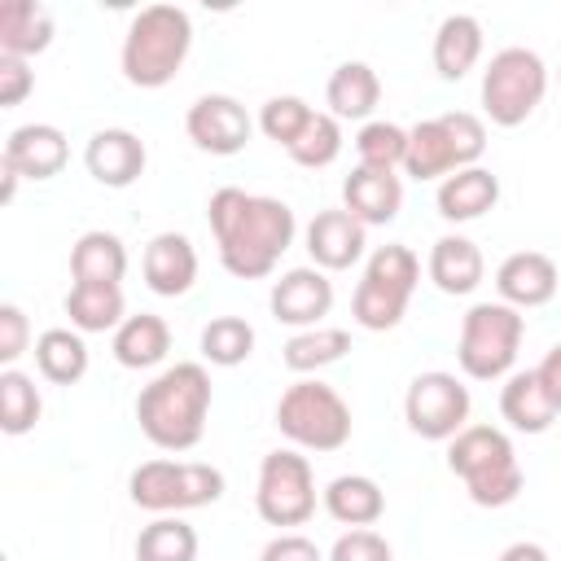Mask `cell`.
<instances>
[{
  "label": "cell",
  "instance_id": "obj_34",
  "mask_svg": "<svg viewBox=\"0 0 561 561\" xmlns=\"http://www.w3.org/2000/svg\"><path fill=\"white\" fill-rule=\"evenodd\" d=\"M39 416H44V399H39L35 377L22 368H4L0 373V430L18 438V434H31Z\"/></svg>",
  "mask_w": 561,
  "mask_h": 561
},
{
  "label": "cell",
  "instance_id": "obj_36",
  "mask_svg": "<svg viewBox=\"0 0 561 561\" xmlns=\"http://www.w3.org/2000/svg\"><path fill=\"white\" fill-rule=\"evenodd\" d=\"M355 153H359V167H373V171L403 167V158H408V127L386 123V118H368L359 127V136H355Z\"/></svg>",
  "mask_w": 561,
  "mask_h": 561
},
{
  "label": "cell",
  "instance_id": "obj_3",
  "mask_svg": "<svg viewBox=\"0 0 561 561\" xmlns=\"http://www.w3.org/2000/svg\"><path fill=\"white\" fill-rule=\"evenodd\" d=\"M193 48V18L180 4H145L123 35L118 66L131 88H167Z\"/></svg>",
  "mask_w": 561,
  "mask_h": 561
},
{
  "label": "cell",
  "instance_id": "obj_46",
  "mask_svg": "<svg viewBox=\"0 0 561 561\" xmlns=\"http://www.w3.org/2000/svg\"><path fill=\"white\" fill-rule=\"evenodd\" d=\"M557 83H561V70H557Z\"/></svg>",
  "mask_w": 561,
  "mask_h": 561
},
{
  "label": "cell",
  "instance_id": "obj_14",
  "mask_svg": "<svg viewBox=\"0 0 561 561\" xmlns=\"http://www.w3.org/2000/svg\"><path fill=\"white\" fill-rule=\"evenodd\" d=\"M267 307L289 329H320V320L333 311V280L320 267H289L280 280H272Z\"/></svg>",
  "mask_w": 561,
  "mask_h": 561
},
{
  "label": "cell",
  "instance_id": "obj_26",
  "mask_svg": "<svg viewBox=\"0 0 561 561\" xmlns=\"http://www.w3.org/2000/svg\"><path fill=\"white\" fill-rule=\"evenodd\" d=\"M70 276L75 285H118L127 276V245L105 228L83 232L70 245Z\"/></svg>",
  "mask_w": 561,
  "mask_h": 561
},
{
  "label": "cell",
  "instance_id": "obj_2",
  "mask_svg": "<svg viewBox=\"0 0 561 561\" xmlns=\"http://www.w3.org/2000/svg\"><path fill=\"white\" fill-rule=\"evenodd\" d=\"M210 416V373L206 364H171L136 394L140 434L162 451H188L202 443Z\"/></svg>",
  "mask_w": 561,
  "mask_h": 561
},
{
  "label": "cell",
  "instance_id": "obj_28",
  "mask_svg": "<svg viewBox=\"0 0 561 561\" xmlns=\"http://www.w3.org/2000/svg\"><path fill=\"white\" fill-rule=\"evenodd\" d=\"M114 359L123 364V368H158L162 359H167V351H171V329H167V320L162 316H153V311H140V316H127L118 329H114Z\"/></svg>",
  "mask_w": 561,
  "mask_h": 561
},
{
  "label": "cell",
  "instance_id": "obj_1",
  "mask_svg": "<svg viewBox=\"0 0 561 561\" xmlns=\"http://www.w3.org/2000/svg\"><path fill=\"white\" fill-rule=\"evenodd\" d=\"M206 224L215 232L224 272H232L241 280L272 276L280 254L298 237V219H294L289 202L267 197V193H245L237 184H224L210 193Z\"/></svg>",
  "mask_w": 561,
  "mask_h": 561
},
{
  "label": "cell",
  "instance_id": "obj_35",
  "mask_svg": "<svg viewBox=\"0 0 561 561\" xmlns=\"http://www.w3.org/2000/svg\"><path fill=\"white\" fill-rule=\"evenodd\" d=\"M254 355V324L241 316H215L202 329V359L215 368H237Z\"/></svg>",
  "mask_w": 561,
  "mask_h": 561
},
{
  "label": "cell",
  "instance_id": "obj_41",
  "mask_svg": "<svg viewBox=\"0 0 561 561\" xmlns=\"http://www.w3.org/2000/svg\"><path fill=\"white\" fill-rule=\"evenodd\" d=\"M31 92H35V70H31V61L0 53V110L22 105Z\"/></svg>",
  "mask_w": 561,
  "mask_h": 561
},
{
  "label": "cell",
  "instance_id": "obj_45",
  "mask_svg": "<svg viewBox=\"0 0 561 561\" xmlns=\"http://www.w3.org/2000/svg\"><path fill=\"white\" fill-rule=\"evenodd\" d=\"M0 171H4V188H0V202L9 206V202L18 197V180H22V175H18V171H13L9 162H0Z\"/></svg>",
  "mask_w": 561,
  "mask_h": 561
},
{
  "label": "cell",
  "instance_id": "obj_9",
  "mask_svg": "<svg viewBox=\"0 0 561 561\" xmlns=\"http://www.w3.org/2000/svg\"><path fill=\"white\" fill-rule=\"evenodd\" d=\"M276 430L298 451H337L351 443V408L320 377H302L276 399Z\"/></svg>",
  "mask_w": 561,
  "mask_h": 561
},
{
  "label": "cell",
  "instance_id": "obj_38",
  "mask_svg": "<svg viewBox=\"0 0 561 561\" xmlns=\"http://www.w3.org/2000/svg\"><path fill=\"white\" fill-rule=\"evenodd\" d=\"M311 105L302 101V96H272V101H263V110H259V131L267 136V140H276L280 149H289L298 136H302V127L311 123Z\"/></svg>",
  "mask_w": 561,
  "mask_h": 561
},
{
  "label": "cell",
  "instance_id": "obj_43",
  "mask_svg": "<svg viewBox=\"0 0 561 561\" xmlns=\"http://www.w3.org/2000/svg\"><path fill=\"white\" fill-rule=\"evenodd\" d=\"M535 373H539L543 390L552 394V403L561 408V342H557V346H548V355L539 359V368H535Z\"/></svg>",
  "mask_w": 561,
  "mask_h": 561
},
{
  "label": "cell",
  "instance_id": "obj_27",
  "mask_svg": "<svg viewBox=\"0 0 561 561\" xmlns=\"http://www.w3.org/2000/svg\"><path fill=\"white\" fill-rule=\"evenodd\" d=\"M53 44V13L35 0H4L0 4V53L4 57H35Z\"/></svg>",
  "mask_w": 561,
  "mask_h": 561
},
{
  "label": "cell",
  "instance_id": "obj_5",
  "mask_svg": "<svg viewBox=\"0 0 561 561\" xmlns=\"http://www.w3.org/2000/svg\"><path fill=\"white\" fill-rule=\"evenodd\" d=\"M486 153V123L469 110H447L438 118H421L408 127L403 171L412 180H447L451 171L478 167Z\"/></svg>",
  "mask_w": 561,
  "mask_h": 561
},
{
  "label": "cell",
  "instance_id": "obj_25",
  "mask_svg": "<svg viewBox=\"0 0 561 561\" xmlns=\"http://www.w3.org/2000/svg\"><path fill=\"white\" fill-rule=\"evenodd\" d=\"M381 101V79L368 61H342L324 83V105L337 123H364Z\"/></svg>",
  "mask_w": 561,
  "mask_h": 561
},
{
  "label": "cell",
  "instance_id": "obj_23",
  "mask_svg": "<svg viewBox=\"0 0 561 561\" xmlns=\"http://www.w3.org/2000/svg\"><path fill=\"white\" fill-rule=\"evenodd\" d=\"M500 416H504L508 430H517V434H543V430L561 416V408H557L552 394L543 390L539 373L526 368V373H508V377H504V386H500Z\"/></svg>",
  "mask_w": 561,
  "mask_h": 561
},
{
  "label": "cell",
  "instance_id": "obj_12",
  "mask_svg": "<svg viewBox=\"0 0 561 561\" xmlns=\"http://www.w3.org/2000/svg\"><path fill=\"white\" fill-rule=\"evenodd\" d=\"M469 408H473L469 386L456 373H443V368L416 373L408 381V394H403L408 430L430 438V443H451L469 425Z\"/></svg>",
  "mask_w": 561,
  "mask_h": 561
},
{
  "label": "cell",
  "instance_id": "obj_24",
  "mask_svg": "<svg viewBox=\"0 0 561 561\" xmlns=\"http://www.w3.org/2000/svg\"><path fill=\"white\" fill-rule=\"evenodd\" d=\"M434 70L447 83H460L482 61V22L473 13H447L434 31Z\"/></svg>",
  "mask_w": 561,
  "mask_h": 561
},
{
  "label": "cell",
  "instance_id": "obj_44",
  "mask_svg": "<svg viewBox=\"0 0 561 561\" xmlns=\"http://www.w3.org/2000/svg\"><path fill=\"white\" fill-rule=\"evenodd\" d=\"M500 561H548V552H543V543L517 539V543H508V548L500 552Z\"/></svg>",
  "mask_w": 561,
  "mask_h": 561
},
{
  "label": "cell",
  "instance_id": "obj_16",
  "mask_svg": "<svg viewBox=\"0 0 561 561\" xmlns=\"http://www.w3.org/2000/svg\"><path fill=\"white\" fill-rule=\"evenodd\" d=\"M307 241V254H311V267L320 272H346L364 259V245H368V228L351 215V210H316V219L307 224L302 232Z\"/></svg>",
  "mask_w": 561,
  "mask_h": 561
},
{
  "label": "cell",
  "instance_id": "obj_31",
  "mask_svg": "<svg viewBox=\"0 0 561 561\" xmlns=\"http://www.w3.org/2000/svg\"><path fill=\"white\" fill-rule=\"evenodd\" d=\"M61 307L70 316V329L79 333H105L127 320V302L118 285H70Z\"/></svg>",
  "mask_w": 561,
  "mask_h": 561
},
{
  "label": "cell",
  "instance_id": "obj_30",
  "mask_svg": "<svg viewBox=\"0 0 561 561\" xmlns=\"http://www.w3.org/2000/svg\"><path fill=\"white\" fill-rule=\"evenodd\" d=\"M35 368L53 386H75L88 373V342L79 329H44L35 337Z\"/></svg>",
  "mask_w": 561,
  "mask_h": 561
},
{
  "label": "cell",
  "instance_id": "obj_17",
  "mask_svg": "<svg viewBox=\"0 0 561 561\" xmlns=\"http://www.w3.org/2000/svg\"><path fill=\"white\" fill-rule=\"evenodd\" d=\"M70 158V145H66V131L53 127V123H22L9 131L4 140V153L0 162H9L22 180H53L61 175Z\"/></svg>",
  "mask_w": 561,
  "mask_h": 561
},
{
  "label": "cell",
  "instance_id": "obj_22",
  "mask_svg": "<svg viewBox=\"0 0 561 561\" xmlns=\"http://www.w3.org/2000/svg\"><path fill=\"white\" fill-rule=\"evenodd\" d=\"M425 272H430V280H434L443 294L465 298V294H473V289L482 285V276H486V259H482V250H478L469 237L447 232V237H438V241L430 245V263H425Z\"/></svg>",
  "mask_w": 561,
  "mask_h": 561
},
{
  "label": "cell",
  "instance_id": "obj_13",
  "mask_svg": "<svg viewBox=\"0 0 561 561\" xmlns=\"http://www.w3.org/2000/svg\"><path fill=\"white\" fill-rule=\"evenodd\" d=\"M184 131L188 140L202 149V153H215V158H232L250 145L254 136V118L245 114V105L228 92H206L188 105L184 114Z\"/></svg>",
  "mask_w": 561,
  "mask_h": 561
},
{
  "label": "cell",
  "instance_id": "obj_21",
  "mask_svg": "<svg viewBox=\"0 0 561 561\" xmlns=\"http://www.w3.org/2000/svg\"><path fill=\"white\" fill-rule=\"evenodd\" d=\"M495 202H500V175L486 167L451 171L447 180H438V193H434V206L447 224H473L486 210H495Z\"/></svg>",
  "mask_w": 561,
  "mask_h": 561
},
{
  "label": "cell",
  "instance_id": "obj_15",
  "mask_svg": "<svg viewBox=\"0 0 561 561\" xmlns=\"http://www.w3.org/2000/svg\"><path fill=\"white\" fill-rule=\"evenodd\" d=\"M145 162H149V149L127 127H101L83 145V167L105 188H131L145 175Z\"/></svg>",
  "mask_w": 561,
  "mask_h": 561
},
{
  "label": "cell",
  "instance_id": "obj_20",
  "mask_svg": "<svg viewBox=\"0 0 561 561\" xmlns=\"http://www.w3.org/2000/svg\"><path fill=\"white\" fill-rule=\"evenodd\" d=\"M342 210H351L364 228H381L403 210V180L394 171L355 167L342 180Z\"/></svg>",
  "mask_w": 561,
  "mask_h": 561
},
{
  "label": "cell",
  "instance_id": "obj_29",
  "mask_svg": "<svg viewBox=\"0 0 561 561\" xmlns=\"http://www.w3.org/2000/svg\"><path fill=\"white\" fill-rule=\"evenodd\" d=\"M320 500H324V513L333 522L351 526V530L355 526H373L386 513V491L368 473H342V478H333Z\"/></svg>",
  "mask_w": 561,
  "mask_h": 561
},
{
  "label": "cell",
  "instance_id": "obj_4",
  "mask_svg": "<svg viewBox=\"0 0 561 561\" xmlns=\"http://www.w3.org/2000/svg\"><path fill=\"white\" fill-rule=\"evenodd\" d=\"M447 469L465 482L469 500L478 508H504L522 495V465L513 451V438L495 425H465L447 443Z\"/></svg>",
  "mask_w": 561,
  "mask_h": 561
},
{
  "label": "cell",
  "instance_id": "obj_33",
  "mask_svg": "<svg viewBox=\"0 0 561 561\" xmlns=\"http://www.w3.org/2000/svg\"><path fill=\"white\" fill-rule=\"evenodd\" d=\"M136 561H197V530L180 517H153L136 535Z\"/></svg>",
  "mask_w": 561,
  "mask_h": 561
},
{
  "label": "cell",
  "instance_id": "obj_6",
  "mask_svg": "<svg viewBox=\"0 0 561 561\" xmlns=\"http://www.w3.org/2000/svg\"><path fill=\"white\" fill-rule=\"evenodd\" d=\"M421 285V259L390 241V245H377L364 263V276L355 285V298H351V316L359 329L368 333H386L394 329L403 316H408V302Z\"/></svg>",
  "mask_w": 561,
  "mask_h": 561
},
{
  "label": "cell",
  "instance_id": "obj_19",
  "mask_svg": "<svg viewBox=\"0 0 561 561\" xmlns=\"http://www.w3.org/2000/svg\"><path fill=\"white\" fill-rule=\"evenodd\" d=\"M140 272H145V285L158 298H180L197 280V250H193V241L184 232H158L145 245Z\"/></svg>",
  "mask_w": 561,
  "mask_h": 561
},
{
  "label": "cell",
  "instance_id": "obj_7",
  "mask_svg": "<svg viewBox=\"0 0 561 561\" xmlns=\"http://www.w3.org/2000/svg\"><path fill=\"white\" fill-rule=\"evenodd\" d=\"M526 337V316L508 302H473L460 320V342H456V359L460 373L473 381H500L513 373L517 351Z\"/></svg>",
  "mask_w": 561,
  "mask_h": 561
},
{
  "label": "cell",
  "instance_id": "obj_10",
  "mask_svg": "<svg viewBox=\"0 0 561 561\" xmlns=\"http://www.w3.org/2000/svg\"><path fill=\"white\" fill-rule=\"evenodd\" d=\"M548 92V66L535 48L508 44L482 70V114L495 127H522Z\"/></svg>",
  "mask_w": 561,
  "mask_h": 561
},
{
  "label": "cell",
  "instance_id": "obj_37",
  "mask_svg": "<svg viewBox=\"0 0 561 561\" xmlns=\"http://www.w3.org/2000/svg\"><path fill=\"white\" fill-rule=\"evenodd\" d=\"M298 167H307V171H320V167H329V162H337V153H342V123L333 118V114H311V123L302 127V136L285 149Z\"/></svg>",
  "mask_w": 561,
  "mask_h": 561
},
{
  "label": "cell",
  "instance_id": "obj_18",
  "mask_svg": "<svg viewBox=\"0 0 561 561\" xmlns=\"http://www.w3.org/2000/svg\"><path fill=\"white\" fill-rule=\"evenodd\" d=\"M495 294L517 311L543 307L557 294V263L543 250H517L495 267Z\"/></svg>",
  "mask_w": 561,
  "mask_h": 561
},
{
  "label": "cell",
  "instance_id": "obj_11",
  "mask_svg": "<svg viewBox=\"0 0 561 561\" xmlns=\"http://www.w3.org/2000/svg\"><path fill=\"white\" fill-rule=\"evenodd\" d=\"M254 508L267 526H302L316 513V473L311 460L298 447L267 451L259 460V482H254Z\"/></svg>",
  "mask_w": 561,
  "mask_h": 561
},
{
  "label": "cell",
  "instance_id": "obj_40",
  "mask_svg": "<svg viewBox=\"0 0 561 561\" xmlns=\"http://www.w3.org/2000/svg\"><path fill=\"white\" fill-rule=\"evenodd\" d=\"M31 351V324H26V311L18 302H4L0 307V364L4 368H18V359Z\"/></svg>",
  "mask_w": 561,
  "mask_h": 561
},
{
  "label": "cell",
  "instance_id": "obj_32",
  "mask_svg": "<svg viewBox=\"0 0 561 561\" xmlns=\"http://www.w3.org/2000/svg\"><path fill=\"white\" fill-rule=\"evenodd\" d=\"M351 351V333L346 329H333V324H320V329H302L294 333L285 346H280V359L289 373H320L329 364H337L342 355Z\"/></svg>",
  "mask_w": 561,
  "mask_h": 561
},
{
  "label": "cell",
  "instance_id": "obj_8",
  "mask_svg": "<svg viewBox=\"0 0 561 561\" xmlns=\"http://www.w3.org/2000/svg\"><path fill=\"white\" fill-rule=\"evenodd\" d=\"M224 469L206 465V460H145L131 469L127 478V491H131V504L153 513V517H167V513H188V508H206L224 495Z\"/></svg>",
  "mask_w": 561,
  "mask_h": 561
},
{
  "label": "cell",
  "instance_id": "obj_39",
  "mask_svg": "<svg viewBox=\"0 0 561 561\" xmlns=\"http://www.w3.org/2000/svg\"><path fill=\"white\" fill-rule=\"evenodd\" d=\"M329 561H394V552H390L386 535H377L373 526H355L333 539Z\"/></svg>",
  "mask_w": 561,
  "mask_h": 561
},
{
  "label": "cell",
  "instance_id": "obj_42",
  "mask_svg": "<svg viewBox=\"0 0 561 561\" xmlns=\"http://www.w3.org/2000/svg\"><path fill=\"white\" fill-rule=\"evenodd\" d=\"M259 561H329V557L316 548V539H307V535H298V530H280L276 539L263 543Z\"/></svg>",
  "mask_w": 561,
  "mask_h": 561
}]
</instances>
